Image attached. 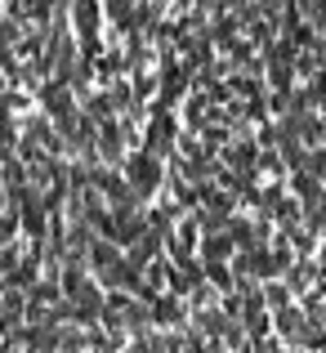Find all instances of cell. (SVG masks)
<instances>
[{
  "mask_svg": "<svg viewBox=\"0 0 326 353\" xmlns=\"http://www.w3.org/2000/svg\"><path fill=\"white\" fill-rule=\"evenodd\" d=\"M125 183L134 197H152L156 188H161V161L147 152H130L125 157Z\"/></svg>",
  "mask_w": 326,
  "mask_h": 353,
  "instance_id": "6da1fadb",
  "label": "cell"
}]
</instances>
